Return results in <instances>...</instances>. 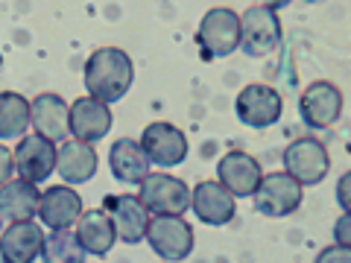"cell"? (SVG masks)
<instances>
[{
	"instance_id": "5b68a950",
	"label": "cell",
	"mask_w": 351,
	"mask_h": 263,
	"mask_svg": "<svg viewBox=\"0 0 351 263\" xmlns=\"http://www.w3.org/2000/svg\"><path fill=\"white\" fill-rule=\"evenodd\" d=\"M284 173L295 179L302 188H313L319 184L328 170H331V155L328 147L316 138H295L293 144L284 149Z\"/></svg>"
},
{
	"instance_id": "7a4b0ae2",
	"label": "cell",
	"mask_w": 351,
	"mask_h": 263,
	"mask_svg": "<svg viewBox=\"0 0 351 263\" xmlns=\"http://www.w3.org/2000/svg\"><path fill=\"white\" fill-rule=\"evenodd\" d=\"M281 44L278 3H258L240 15V47L252 59H263L276 53Z\"/></svg>"
},
{
	"instance_id": "3957f363",
	"label": "cell",
	"mask_w": 351,
	"mask_h": 263,
	"mask_svg": "<svg viewBox=\"0 0 351 263\" xmlns=\"http://www.w3.org/2000/svg\"><path fill=\"white\" fill-rule=\"evenodd\" d=\"M196 47L205 59H223L232 56L240 47V15L228 6L208 9L196 29Z\"/></svg>"
},
{
	"instance_id": "4316f807",
	"label": "cell",
	"mask_w": 351,
	"mask_h": 263,
	"mask_svg": "<svg viewBox=\"0 0 351 263\" xmlns=\"http://www.w3.org/2000/svg\"><path fill=\"white\" fill-rule=\"evenodd\" d=\"M348 225H351V214H343L337 219V225H334V240H337V246H351V231H348Z\"/></svg>"
},
{
	"instance_id": "5bb4252c",
	"label": "cell",
	"mask_w": 351,
	"mask_h": 263,
	"mask_svg": "<svg viewBox=\"0 0 351 263\" xmlns=\"http://www.w3.org/2000/svg\"><path fill=\"white\" fill-rule=\"evenodd\" d=\"M261 164L255 155H249L243 149H232L226 152L217 164V179L219 184L234 196V199H243V196H252L258 190V181H261Z\"/></svg>"
},
{
	"instance_id": "cb8c5ba5",
	"label": "cell",
	"mask_w": 351,
	"mask_h": 263,
	"mask_svg": "<svg viewBox=\"0 0 351 263\" xmlns=\"http://www.w3.org/2000/svg\"><path fill=\"white\" fill-rule=\"evenodd\" d=\"M41 260L44 263H85V249L71 228H64V231H50L44 237Z\"/></svg>"
},
{
	"instance_id": "2e32d148",
	"label": "cell",
	"mask_w": 351,
	"mask_h": 263,
	"mask_svg": "<svg viewBox=\"0 0 351 263\" xmlns=\"http://www.w3.org/2000/svg\"><path fill=\"white\" fill-rule=\"evenodd\" d=\"M191 208L205 225H228L237 216V199L219 181H199L191 190Z\"/></svg>"
},
{
	"instance_id": "9a60e30c",
	"label": "cell",
	"mask_w": 351,
	"mask_h": 263,
	"mask_svg": "<svg viewBox=\"0 0 351 263\" xmlns=\"http://www.w3.org/2000/svg\"><path fill=\"white\" fill-rule=\"evenodd\" d=\"M38 216L50 231H64L73 228L76 219L82 216V196L76 193L71 184H53L41 193L38 202Z\"/></svg>"
},
{
	"instance_id": "8fae6325",
	"label": "cell",
	"mask_w": 351,
	"mask_h": 263,
	"mask_svg": "<svg viewBox=\"0 0 351 263\" xmlns=\"http://www.w3.org/2000/svg\"><path fill=\"white\" fill-rule=\"evenodd\" d=\"M12 158L18 179L29 184H41L50 179V173H56V144H50L47 138L36 135V132L18 140Z\"/></svg>"
},
{
	"instance_id": "52a82bcc",
	"label": "cell",
	"mask_w": 351,
	"mask_h": 263,
	"mask_svg": "<svg viewBox=\"0 0 351 263\" xmlns=\"http://www.w3.org/2000/svg\"><path fill=\"white\" fill-rule=\"evenodd\" d=\"M147 240L152 251L167 260V263H182L191 258L193 251V228L184 216H152L147 225Z\"/></svg>"
},
{
	"instance_id": "6da1fadb",
	"label": "cell",
	"mask_w": 351,
	"mask_h": 263,
	"mask_svg": "<svg viewBox=\"0 0 351 263\" xmlns=\"http://www.w3.org/2000/svg\"><path fill=\"white\" fill-rule=\"evenodd\" d=\"M82 82L91 100L100 103H117L123 100L126 91L135 82V64L123 47H97L85 59Z\"/></svg>"
},
{
	"instance_id": "603a6c76",
	"label": "cell",
	"mask_w": 351,
	"mask_h": 263,
	"mask_svg": "<svg viewBox=\"0 0 351 263\" xmlns=\"http://www.w3.org/2000/svg\"><path fill=\"white\" fill-rule=\"evenodd\" d=\"M29 126V100L15 91H0V140L24 138Z\"/></svg>"
},
{
	"instance_id": "d6986e66",
	"label": "cell",
	"mask_w": 351,
	"mask_h": 263,
	"mask_svg": "<svg viewBox=\"0 0 351 263\" xmlns=\"http://www.w3.org/2000/svg\"><path fill=\"white\" fill-rule=\"evenodd\" d=\"M97 149L82 140H64L56 149V173L64 184H85L97 173Z\"/></svg>"
},
{
	"instance_id": "4fadbf2b",
	"label": "cell",
	"mask_w": 351,
	"mask_h": 263,
	"mask_svg": "<svg viewBox=\"0 0 351 263\" xmlns=\"http://www.w3.org/2000/svg\"><path fill=\"white\" fill-rule=\"evenodd\" d=\"M103 211L112 216V225H114V237L120 243H141L147 237V225L152 214L141 205L138 196L123 193V196H106L103 202Z\"/></svg>"
},
{
	"instance_id": "44dd1931",
	"label": "cell",
	"mask_w": 351,
	"mask_h": 263,
	"mask_svg": "<svg viewBox=\"0 0 351 263\" xmlns=\"http://www.w3.org/2000/svg\"><path fill=\"white\" fill-rule=\"evenodd\" d=\"M108 170L120 184H141L149 175V161L138 140L117 138L108 149Z\"/></svg>"
},
{
	"instance_id": "8992f818",
	"label": "cell",
	"mask_w": 351,
	"mask_h": 263,
	"mask_svg": "<svg viewBox=\"0 0 351 263\" xmlns=\"http://www.w3.org/2000/svg\"><path fill=\"white\" fill-rule=\"evenodd\" d=\"M302 199H304L302 184L295 179H290L287 173L261 175L258 190L252 193V205H255V211L261 216H269V219H281V216H290L293 211H299Z\"/></svg>"
},
{
	"instance_id": "ba28073f",
	"label": "cell",
	"mask_w": 351,
	"mask_h": 263,
	"mask_svg": "<svg viewBox=\"0 0 351 263\" xmlns=\"http://www.w3.org/2000/svg\"><path fill=\"white\" fill-rule=\"evenodd\" d=\"M234 112H237V120H240L243 126L267 129V126H276L278 120H281V114H284V100H281V94H278L272 85L252 82V85H246L243 91L237 94Z\"/></svg>"
},
{
	"instance_id": "e0dca14e",
	"label": "cell",
	"mask_w": 351,
	"mask_h": 263,
	"mask_svg": "<svg viewBox=\"0 0 351 263\" xmlns=\"http://www.w3.org/2000/svg\"><path fill=\"white\" fill-rule=\"evenodd\" d=\"M112 129V108L91 97H80L71 103V135L82 144H97Z\"/></svg>"
},
{
	"instance_id": "7c38bea8",
	"label": "cell",
	"mask_w": 351,
	"mask_h": 263,
	"mask_svg": "<svg viewBox=\"0 0 351 263\" xmlns=\"http://www.w3.org/2000/svg\"><path fill=\"white\" fill-rule=\"evenodd\" d=\"M29 126L50 144H64L71 132V105L64 103V97L44 91L29 100Z\"/></svg>"
},
{
	"instance_id": "9c48e42d",
	"label": "cell",
	"mask_w": 351,
	"mask_h": 263,
	"mask_svg": "<svg viewBox=\"0 0 351 263\" xmlns=\"http://www.w3.org/2000/svg\"><path fill=\"white\" fill-rule=\"evenodd\" d=\"M141 149H144V155L149 164H156V167H179V164L188 158V135L173 126V123H164V120H156V123H149L144 129V135H141Z\"/></svg>"
},
{
	"instance_id": "ac0fdd59",
	"label": "cell",
	"mask_w": 351,
	"mask_h": 263,
	"mask_svg": "<svg viewBox=\"0 0 351 263\" xmlns=\"http://www.w3.org/2000/svg\"><path fill=\"white\" fill-rule=\"evenodd\" d=\"M44 228L32 219L27 223H12L0 234V260L3 263H32L41 255Z\"/></svg>"
},
{
	"instance_id": "484cf974",
	"label": "cell",
	"mask_w": 351,
	"mask_h": 263,
	"mask_svg": "<svg viewBox=\"0 0 351 263\" xmlns=\"http://www.w3.org/2000/svg\"><path fill=\"white\" fill-rule=\"evenodd\" d=\"M12 175H15V158H12V152L0 144V188L12 181Z\"/></svg>"
},
{
	"instance_id": "83f0119b",
	"label": "cell",
	"mask_w": 351,
	"mask_h": 263,
	"mask_svg": "<svg viewBox=\"0 0 351 263\" xmlns=\"http://www.w3.org/2000/svg\"><path fill=\"white\" fill-rule=\"evenodd\" d=\"M348 181H351V175H339V184H337V202L339 208H343V214H348Z\"/></svg>"
},
{
	"instance_id": "ffe728a7",
	"label": "cell",
	"mask_w": 351,
	"mask_h": 263,
	"mask_svg": "<svg viewBox=\"0 0 351 263\" xmlns=\"http://www.w3.org/2000/svg\"><path fill=\"white\" fill-rule=\"evenodd\" d=\"M76 240L82 243L85 255H94V258H103L112 251V246L117 243L114 237V225H112V216H108L103 208H91V211H82V216L76 219Z\"/></svg>"
},
{
	"instance_id": "30bf717a",
	"label": "cell",
	"mask_w": 351,
	"mask_h": 263,
	"mask_svg": "<svg viewBox=\"0 0 351 263\" xmlns=\"http://www.w3.org/2000/svg\"><path fill=\"white\" fill-rule=\"evenodd\" d=\"M299 114L311 129H331L343 114V91L328 79L311 82L299 97Z\"/></svg>"
},
{
	"instance_id": "d4e9b609",
	"label": "cell",
	"mask_w": 351,
	"mask_h": 263,
	"mask_svg": "<svg viewBox=\"0 0 351 263\" xmlns=\"http://www.w3.org/2000/svg\"><path fill=\"white\" fill-rule=\"evenodd\" d=\"M316 263H351V246H328L316 255Z\"/></svg>"
},
{
	"instance_id": "7402d4cb",
	"label": "cell",
	"mask_w": 351,
	"mask_h": 263,
	"mask_svg": "<svg viewBox=\"0 0 351 263\" xmlns=\"http://www.w3.org/2000/svg\"><path fill=\"white\" fill-rule=\"evenodd\" d=\"M38 202H41V193L36 184H29L24 179H12L0 188V219L27 223V219L38 216Z\"/></svg>"
},
{
	"instance_id": "277c9868",
	"label": "cell",
	"mask_w": 351,
	"mask_h": 263,
	"mask_svg": "<svg viewBox=\"0 0 351 263\" xmlns=\"http://www.w3.org/2000/svg\"><path fill=\"white\" fill-rule=\"evenodd\" d=\"M138 199L152 216H182L191 208V188L179 175L149 173L147 179L141 181Z\"/></svg>"
}]
</instances>
